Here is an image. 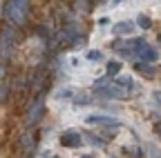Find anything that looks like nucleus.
Wrapping results in <instances>:
<instances>
[{
  "label": "nucleus",
  "mask_w": 161,
  "mask_h": 158,
  "mask_svg": "<svg viewBox=\"0 0 161 158\" xmlns=\"http://www.w3.org/2000/svg\"><path fill=\"white\" fill-rule=\"evenodd\" d=\"M27 13H29V0H9L5 5V16L7 20L23 27L25 20H27Z\"/></svg>",
  "instance_id": "nucleus-1"
},
{
  "label": "nucleus",
  "mask_w": 161,
  "mask_h": 158,
  "mask_svg": "<svg viewBox=\"0 0 161 158\" xmlns=\"http://www.w3.org/2000/svg\"><path fill=\"white\" fill-rule=\"evenodd\" d=\"M14 45H16V29H11V27L3 29V33H0V58L11 56Z\"/></svg>",
  "instance_id": "nucleus-2"
},
{
  "label": "nucleus",
  "mask_w": 161,
  "mask_h": 158,
  "mask_svg": "<svg viewBox=\"0 0 161 158\" xmlns=\"http://www.w3.org/2000/svg\"><path fill=\"white\" fill-rule=\"evenodd\" d=\"M40 111H43V103L36 100V103H34V107H31V111L27 114V123H29V125H34L38 118H40Z\"/></svg>",
  "instance_id": "nucleus-3"
},
{
  "label": "nucleus",
  "mask_w": 161,
  "mask_h": 158,
  "mask_svg": "<svg viewBox=\"0 0 161 158\" xmlns=\"http://www.w3.org/2000/svg\"><path fill=\"white\" fill-rule=\"evenodd\" d=\"M31 149H34V138H31V134H27L23 140V151H31Z\"/></svg>",
  "instance_id": "nucleus-4"
}]
</instances>
